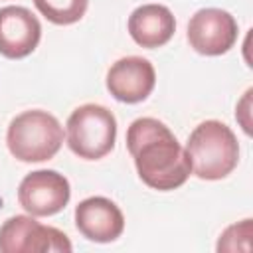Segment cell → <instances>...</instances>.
I'll list each match as a JSON object with an SVG mask.
<instances>
[{"mask_svg":"<svg viewBox=\"0 0 253 253\" xmlns=\"http://www.w3.org/2000/svg\"><path fill=\"white\" fill-rule=\"evenodd\" d=\"M69 180L57 170L30 172L18 186V202L34 217H47L59 213L69 204Z\"/></svg>","mask_w":253,"mask_h":253,"instance_id":"cell-6","label":"cell"},{"mask_svg":"<svg viewBox=\"0 0 253 253\" xmlns=\"http://www.w3.org/2000/svg\"><path fill=\"white\" fill-rule=\"evenodd\" d=\"M77 231L95 243H111L121 237L125 229V217L119 206L103 196H91L75 208Z\"/></svg>","mask_w":253,"mask_h":253,"instance_id":"cell-9","label":"cell"},{"mask_svg":"<svg viewBox=\"0 0 253 253\" xmlns=\"http://www.w3.org/2000/svg\"><path fill=\"white\" fill-rule=\"evenodd\" d=\"M188 42L202 55H223L237 42V22L221 8H202L188 22Z\"/></svg>","mask_w":253,"mask_h":253,"instance_id":"cell-7","label":"cell"},{"mask_svg":"<svg viewBox=\"0 0 253 253\" xmlns=\"http://www.w3.org/2000/svg\"><path fill=\"white\" fill-rule=\"evenodd\" d=\"M126 148L138 178L152 190L170 192L186 184L192 166L174 132L158 119L140 117L126 128Z\"/></svg>","mask_w":253,"mask_h":253,"instance_id":"cell-1","label":"cell"},{"mask_svg":"<svg viewBox=\"0 0 253 253\" xmlns=\"http://www.w3.org/2000/svg\"><path fill=\"white\" fill-rule=\"evenodd\" d=\"M186 156L192 172L202 180H221L239 162V142L233 130L221 121H204L188 136Z\"/></svg>","mask_w":253,"mask_h":253,"instance_id":"cell-2","label":"cell"},{"mask_svg":"<svg viewBox=\"0 0 253 253\" xmlns=\"http://www.w3.org/2000/svg\"><path fill=\"white\" fill-rule=\"evenodd\" d=\"M128 34L140 47L154 49L166 45L176 32L174 14L162 4H142L128 16Z\"/></svg>","mask_w":253,"mask_h":253,"instance_id":"cell-11","label":"cell"},{"mask_svg":"<svg viewBox=\"0 0 253 253\" xmlns=\"http://www.w3.org/2000/svg\"><path fill=\"white\" fill-rule=\"evenodd\" d=\"M67 146L83 160H99L115 148L117 119L97 103L77 107L67 119Z\"/></svg>","mask_w":253,"mask_h":253,"instance_id":"cell-4","label":"cell"},{"mask_svg":"<svg viewBox=\"0 0 253 253\" xmlns=\"http://www.w3.org/2000/svg\"><path fill=\"white\" fill-rule=\"evenodd\" d=\"M42 24L24 6L0 8V55L8 59L28 57L40 43Z\"/></svg>","mask_w":253,"mask_h":253,"instance_id":"cell-10","label":"cell"},{"mask_svg":"<svg viewBox=\"0 0 253 253\" xmlns=\"http://www.w3.org/2000/svg\"><path fill=\"white\" fill-rule=\"evenodd\" d=\"M71 249L63 231L40 223L34 215H12L0 225L2 253H69Z\"/></svg>","mask_w":253,"mask_h":253,"instance_id":"cell-5","label":"cell"},{"mask_svg":"<svg viewBox=\"0 0 253 253\" xmlns=\"http://www.w3.org/2000/svg\"><path fill=\"white\" fill-rule=\"evenodd\" d=\"M105 83L117 101L134 105L152 93L156 85V71L146 57L126 55L109 67Z\"/></svg>","mask_w":253,"mask_h":253,"instance_id":"cell-8","label":"cell"},{"mask_svg":"<svg viewBox=\"0 0 253 253\" xmlns=\"http://www.w3.org/2000/svg\"><path fill=\"white\" fill-rule=\"evenodd\" d=\"M38 12L57 26H69L79 22L89 6V0H34Z\"/></svg>","mask_w":253,"mask_h":253,"instance_id":"cell-12","label":"cell"},{"mask_svg":"<svg viewBox=\"0 0 253 253\" xmlns=\"http://www.w3.org/2000/svg\"><path fill=\"white\" fill-rule=\"evenodd\" d=\"M63 144V126L59 121L42 109H32L16 115L6 130V146L20 162L51 160Z\"/></svg>","mask_w":253,"mask_h":253,"instance_id":"cell-3","label":"cell"},{"mask_svg":"<svg viewBox=\"0 0 253 253\" xmlns=\"http://www.w3.org/2000/svg\"><path fill=\"white\" fill-rule=\"evenodd\" d=\"M235 237H243V239H249L251 237V219H243L239 223L229 225L219 235L217 251H237V249H241L239 243H235Z\"/></svg>","mask_w":253,"mask_h":253,"instance_id":"cell-13","label":"cell"}]
</instances>
